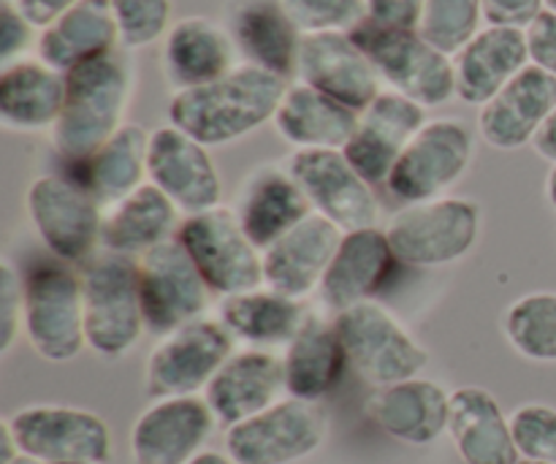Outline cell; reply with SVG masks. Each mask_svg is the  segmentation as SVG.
Segmentation results:
<instances>
[{
  "instance_id": "1",
  "label": "cell",
  "mask_w": 556,
  "mask_h": 464,
  "mask_svg": "<svg viewBox=\"0 0 556 464\" xmlns=\"http://www.w3.org/2000/svg\"><path fill=\"white\" fill-rule=\"evenodd\" d=\"M286 90L282 76L242 63L217 81L174 92L168 120L204 147H223L275 120Z\"/></svg>"
},
{
  "instance_id": "2",
  "label": "cell",
  "mask_w": 556,
  "mask_h": 464,
  "mask_svg": "<svg viewBox=\"0 0 556 464\" xmlns=\"http://www.w3.org/2000/svg\"><path fill=\"white\" fill-rule=\"evenodd\" d=\"M134 96V68L125 52L87 60L65 74V103L52 128L60 158L81 163L101 150L125 125V109Z\"/></svg>"
},
{
  "instance_id": "3",
  "label": "cell",
  "mask_w": 556,
  "mask_h": 464,
  "mask_svg": "<svg viewBox=\"0 0 556 464\" xmlns=\"http://www.w3.org/2000/svg\"><path fill=\"white\" fill-rule=\"evenodd\" d=\"M79 280L87 348L103 359H119L134 351L147 329L136 261L101 250L81 264Z\"/></svg>"
},
{
  "instance_id": "4",
  "label": "cell",
  "mask_w": 556,
  "mask_h": 464,
  "mask_svg": "<svg viewBox=\"0 0 556 464\" xmlns=\"http://www.w3.org/2000/svg\"><path fill=\"white\" fill-rule=\"evenodd\" d=\"M351 38L372 60L378 76L391 90L424 109L443 106L456 96L454 58L434 49L416 27H391L364 20L351 30Z\"/></svg>"
},
{
  "instance_id": "5",
  "label": "cell",
  "mask_w": 556,
  "mask_h": 464,
  "mask_svg": "<svg viewBox=\"0 0 556 464\" xmlns=\"http://www.w3.org/2000/svg\"><path fill=\"white\" fill-rule=\"evenodd\" d=\"M396 261L418 269L456 264L481 237V206L462 196L407 204L386 226Z\"/></svg>"
},
{
  "instance_id": "6",
  "label": "cell",
  "mask_w": 556,
  "mask_h": 464,
  "mask_svg": "<svg viewBox=\"0 0 556 464\" xmlns=\"http://www.w3.org/2000/svg\"><path fill=\"white\" fill-rule=\"evenodd\" d=\"M334 326L351 369L375 389L421 378L427 369V348L383 304H356L345 313H337Z\"/></svg>"
},
{
  "instance_id": "7",
  "label": "cell",
  "mask_w": 556,
  "mask_h": 464,
  "mask_svg": "<svg viewBox=\"0 0 556 464\" xmlns=\"http://www.w3.org/2000/svg\"><path fill=\"white\" fill-rule=\"evenodd\" d=\"M177 239L210 291L223 299L264 286V250L244 234L233 206L220 204L185 215Z\"/></svg>"
},
{
  "instance_id": "8",
  "label": "cell",
  "mask_w": 556,
  "mask_h": 464,
  "mask_svg": "<svg viewBox=\"0 0 556 464\" xmlns=\"http://www.w3.org/2000/svg\"><path fill=\"white\" fill-rule=\"evenodd\" d=\"M101 201L74 177L43 174L33 179L25 210L43 248L60 264H85L96 255L103 231Z\"/></svg>"
},
{
  "instance_id": "9",
  "label": "cell",
  "mask_w": 556,
  "mask_h": 464,
  "mask_svg": "<svg viewBox=\"0 0 556 464\" xmlns=\"http://www.w3.org/2000/svg\"><path fill=\"white\" fill-rule=\"evenodd\" d=\"M22 331L43 362L65 364L85 351V299L76 272L49 264L27 275Z\"/></svg>"
},
{
  "instance_id": "10",
  "label": "cell",
  "mask_w": 556,
  "mask_h": 464,
  "mask_svg": "<svg viewBox=\"0 0 556 464\" xmlns=\"http://www.w3.org/2000/svg\"><path fill=\"white\" fill-rule=\"evenodd\" d=\"M472 161V130L465 120H427L389 174V193L405 204L440 199L448 193Z\"/></svg>"
},
{
  "instance_id": "11",
  "label": "cell",
  "mask_w": 556,
  "mask_h": 464,
  "mask_svg": "<svg viewBox=\"0 0 556 464\" xmlns=\"http://www.w3.org/2000/svg\"><path fill=\"white\" fill-rule=\"evenodd\" d=\"M233 353V335L220 318H199L161 337L147 356L144 384L155 400L199 397Z\"/></svg>"
},
{
  "instance_id": "12",
  "label": "cell",
  "mask_w": 556,
  "mask_h": 464,
  "mask_svg": "<svg viewBox=\"0 0 556 464\" xmlns=\"http://www.w3.org/2000/svg\"><path fill=\"white\" fill-rule=\"evenodd\" d=\"M326 418L315 402H275L258 416L226 429V454L233 464H296L324 446Z\"/></svg>"
},
{
  "instance_id": "13",
  "label": "cell",
  "mask_w": 556,
  "mask_h": 464,
  "mask_svg": "<svg viewBox=\"0 0 556 464\" xmlns=\"http://www.w3.org/2000/svg\"><path fill=\"white\" fill-rule=\"evenodd\" d=\"M22 456L41 464L112 460V432L98 413L71 405H30L5 418Z\"/></svg>"
},
{
  "instance_id": "14",
  "label": "cell",
  "mask_w": 556,
  "mask_h": 464,
  "mask_svg": "<svg viewBox=\"0 0 556 464\" xmlns=\"http://www.w3.org/2000/svg\"><path fill=\"white\" fill-rule=\"evenodd\" d=\"M136 269H139L141 313L152 335L166 337L190 321L204 318L210 286L179 239H168L150 253L139 255Z\"/></svg>"
},
{
  "instance_id": "15",
  "label": "cell",
  "mask_w": 556,
  "mask_h": 464,
  "mask_svg": "<svg viewBox=\"0 0 556 464\" xmlns=\"http://www.w3.org/2000/svg\"><path fill=\"white\" fill-rule=\"evenodd\" d=\"M288 172L304 190L313 212L345 234L378 223V196L342 150H296L288 158Z\"/></svg>"
},
{
  "instance_id": "16",
  "label": "cell",
  "mask_w": 556,
  "mask_h": 464,
  "mask_svg": "<svg viewBox=\"0 0 556 464\" xmlns=\"http://www.w3.org/2000/svg\"><path fill=\"white\" fill-rule=\"evenodd\" d=\"M147 177L185 215L220 206L223 183L210 147L179 130L177 125H163L150 134Z\"/></svg>"
},
{
  "instance_id": "17",
  "label": "cell",
  "mask_w": 556,
  "mask_h": 464,
  "mask_svg": "<svg viewBox=\"0 0 556 464\" xmlns=\"http://www.w3.org/2000/svg\"><path fill=\"white\" fill-rule=\"evenodd\" d=\"M215 424L204 397H163L130 427V464H190Z\"/></svg>"
},
{
  "instance_id": "18",
  "label": "cell",
  "mask_w": 556,
  "mask_h": 464,
  "mask_svg": "<svg viewBox=\"0 0 556 464\" xmlns=\"http://www.w3.org/2000/svg\"><path fill=\"white\" fill-rule=\"evenodd\" d=\"M299 81L362 114L380 96V76L351 33L302 36Z\"/></svg>"
},
{
  "instance_id": "19",
  "label": "cell",
  "mask_w": 556,
  "mask_h": 464,
  "mask_svg": "<svg viewBox=\"0 0 556 464\" xmlns=\"http://www.w3.org/2000/svg\"><path fill=\"white\" fill-rule=\"evenodd\" d=\"M427 125V109L394 90H380V96L358 114L356 134L345 145V158L369 185L389 183L413 136Z\"/></svg>"
},
{
  "instance_id": "20",
  "label": "cell",
  "mask_w": 556,
  "mask_h": 464,
  "mask_svg": "<svg viewBox=\"0 0 556 464\" xmlns=\"http://www.w3.org/2000/svg\"><path fill=\"white\" fill-rule=\"evenodd\" d=\"M223 25L248 65L282 79L296 74L302 30L288 14L286 0H226Z\"/></svg>"
},
{
  "instance_id": "21",
  "label": "cell",
  "mask_w": 556,
  "mask_h": 464,
  "mask_svg": "<svg viewBox=\"0 0 556 464\" xmlns=\"http://www.w3.org/2000/svg\"><path fill=\"white\" fill-rule=\"evenodd\" d=\"M345 231L313 212L264 250V286L291 299L318 291Z\"/></svg>"
},
{
  "instance_id": "22",
  "label": "cell",
  "mask_w": 556,
  "mask_h": 464,
  "mask_svg": "<svg viewBox=\"0 0 556 464\" xmlns=\"http://www.w3.org/2000/svg\"><path fill=\"white\" fill-rule=\"evenodd\" d=\"M282 391H286L282 359L264 348H250L228 356V362L206 386L204 400L215 413L217 424L228 429L280 402Z\"/></svg>"
},
{
  "instance_id": "23",
  "label": "cell",
  "mask_w": 556,
  "mask_h": 464,
  "mask_svg": "<svg viewBox=\"0 0 556 464\" xmlns=\"http://www.w3.org/2000/svg\"><path fill=\"white\" fill-rule=\"evenodd\" d=\"M556 109V79L538 65H527L486 106H481L478 130L494 150H521Z\"/></svg>"
},
{
  "instance_id": "24",
  "label": "cell",
  "mask_w": 556,
  "mask_h": 464,
  "mask_svg": "<svg viewBox=\"0 0 556 464\" xmlns=\"http://www.w3.org/2000/svg\"><path fill=\"white\" fill-rule=\"evenodd\" d=\"M394 264L400 261L391 250L386 231L375 226L348 231L320 280V302L334 315L362 302H372L375 293L389 280Z\"/></svg>"
},
{
  "instance_id": "25",
  "label": "cell",
  "mask_w": 556,
  "mask_h": 464,
  "mask_svg": "<svg viewBox=\"0 0 556 464\" xmlns=\"http://www.w3.org/2000/svg\"><path fill=\"white\" fill-rule=\"evenodd\" d=\"M237 47L223 22L185 16L163 38L161 65L174 92L204 87L237 68Z\"/></svg>"
},
{
  "instance_id": "26",
  "label": "cell",
  "mask_w": 556,
  "mask_h": 464,
  "mask_svg": "<svg viewBox=\"0 0 556 464\" xmlns=\"http://www.w3.org/2000/svg\"><path fill=\"white\" fill-rule=\"evenodd\" d=\"M530 63L527 30L505 25L481 27V33L454 54L456 96L470 106H486Z\"/></svg>"
},
{
  "instance_id": "27",
  "label": "cell",
  "mask_w": 556,
  "mask_h": 464,
  "mask_svg": "<svg viewBox=\"0 0 556 464\" xmlns=\"http://www.w3.org/2000/svg\"><path fill=\"white\" fill-rule=\"evenodd\" d=\"M233 212H237L244 234L261 250H266L282 234L299 226L304 217L313 215V206L293 174L288 172V166L282 168L277 163H264L244 177Z\"/></svg>"
},
{
  "instance_id": "28",
  "label": "cell",
  "mask_w": 556,
  "mask_h": 464,
  "mask_svg": "<svg viewBox=\"0 0 556 464\" xmlns=\"http://www.w3.org/2000/svg\"><path fill=\"white\" fill-rule=\"evenodd\" d=\"M451 394L427 378H410L402 384L375 389L367 413L389 438L405 446H432L448 435Z\"/></svg>"
},
{
  "instance_id": "29",
  "label": "cell",
  "mask_w": 556,
  "mask_h": 464,
  "mask_svg": "<svg viewBox=\"0 0 556 464\" xmlns=\"http://www.w3.org/2000/svg\"><path fill=\"white\" fill-rule=\"evenodd\" d=\"M448 438L465 464H516L508 416L497 397L481 386H462L451 391Z\"/></svg>"
},
{
  "instance_id": "30",
  "label": "cell",
  "mask_w": 556,
  "mask_h": 464,
  "mask_svg": "<svg viewBox=\"0 0 556 464\" xmlns=\"http://www.w3.org/2000/svg\"><path fill=\"white\" fill-rule=\"evenodd\" d=\"M117 43L119 27L112 0H79L52 25L43 27L38 38V60L60 74H68L87 60L114 52Z\"/></svg>"
},
{
  "instance_id": "31",
  "label": "cell",
  "mask_w": 556,
  "mask_h": 464,
  "mask_svg": "<svg viewBox=\"0 0 556 464\" xmlns=\"http://www.w3.org/2000/svg\"><path fill=\"white\" fill-rule=\"evenodd\" d=\"M271 123L296 150H345L356 134L358 112L299 81L288 85Z\"/></svg>"
},
{
  "instance_id": "32",
  "label": "cell",
  "mask_w": 556,
  "mask_h": 464,
  "mask_svg": "<svg viewBox=\"0 0 556 464\" xmlns=\"http://www.w3.org/2000/svg\"><path fill=\"white\" fill-rule=\"evenodd\" d=\"M65 103V74L43 60H14L0 74V123L9 130L54 128Z\"/></svg>"
},
{
  "instance_id": "33",
  "label": "cell",
  "mask_w": 556,
  "mask_h": 464,
  "mask_svg": "<svg viewBox=\"0 0 556 464\" xmlns=\"http://www.w3.org/2000/svg\"><path fill=\"white\" fill-rule=\"evenodd\" d=\"M348 364L345 348L337 335L334 321L309 315L296 337L286 346V394L293 400L318 402L340 384Z\"/></svg>"
},
{
  "instance_id": "34",
  "label": "cell",
  "mask_w": 556,
  "mask_h": 464,
  "mask_svg": "<svg viewBox=\"0 0 556 464\" xmlns=\"http://www.w3.org/2000/svg\"><path fill=\"white\" fill-rule=\"evenodd\" d=\"M179 210L161 188L144 183L139 190L114 204L103 217L101 244L119 255H144L157 244L177 239Z\"/></svg>"
},
{
  "instance_id": "35",
  "label": "cell",
  "mask_w": 556,
  "mask_h": 464,
  "mask_svg": "<svg viewBox=\"0 0 556 464\" xmlns=\"http://www.w3.org/2000/svg\"><path fill=\"white\" fill-rule=\"evenodd\" d=\"M309 315L313 313L304 308V299H291L266 286L226 297L220 302V321L228 326V331L264 351L288 346L302 331Z\"/></svg>"
},
{
  "instance_id": "36",
  "label": "cell",
  "mask_w": 556,
  "mask_h": 464,
  "mask_svg": "<svg viewBox=\"0 0 556 464\" xmlns=\"http://www.w3.org/2000/svg\"><path fill=\"white\" fill-rule=\"evenodd\" d=\"M147 152H150V134L139 123H125L101 150L76 163L81 168L79 183L101 204H119L144 185Z\"/></svg>"
},
{
  "instance_id": "37",
  "label": "cell",
  "mask_w": 556,
  "mask_h": 464,
  "mask_svg": "<svg viewBox=\"0 0 556 464\" xmlns=\"http://www.w3.org/2000/svg\"><path fill=\"white\" fill-rule=\"evenodd\" d=\"M503 335L519 356L556 364V291L516 299L503 315Z\"/></svg>"
},
{
  "instance_id": "38",
  "label": "cell",
  "mask_w": 556,
  "mask_h": 464,
  "mask_svg": "<svg viewBox=\"0 0 556 464\" xmlns=\"http://www.w3.org/2000/svg\"><path fill=\"white\" fill-rule=\"evenodd\" d=\"M483 0H424L421 20L416 30L440 49L454 58L481 33Z\"/></svg>"
},
{
  "instance_id": "39",
  "label": "cell",
  "mask_w": 556,
  "mask_h": 464,
  "mask_svg": "<svg viewBox=\"0 0 556 464\" xmlns=\"http://www.w3.org/2000/svg\"><path fill=\"white\" fill-rule=\"evenodd\" d=\"M519 460L556 464V407L527 402L508 416Z\"/></svg>"
},
{
  "instance_id": "40",
  "label": "cell",
  "mask_w": 556,
  "mask_h": 464,
  "mask_svg": "<svg viewBox=\"0 0 556 464\" xmlns=\"http://www.w3.org/2000/svg\"><path fill=\"white\" fill-rule=\"evenodd\" d=\"M119 47L144 49L168 33L172 0H112Z\"/></svg>"
},
{
  "instance_id": "41",
  "label": "cell",
  "mask_w": 556,
  "mask_h": 464,
  "mask_svg": "<svg viewBox=\"0 0 556 464\" xmlns=\"http://www.w3.org/2000/svg\"><path fill=\"white\" fill-rule=\"evenodd\" d=\"M286 9L302 36L351 33L369 16L367 0H286Z\"/></svg>"
},
{
  "instance_id": "42",
  "label": "cell",
  "mask_w": 556,
  "mask_h": 464,
  "mask_svg": "<svg viewBox=\"0 0 556 464\" xmlns=\"http://www.w3.org/2000/svg\"><path fill=\"white\" fill-rule=\"evenodd\" d=\"M22 324H25V283L11 259H3L0 264V353H9L14 348L16 337L22 335Z\"/></svg>"
},
{
  "instance_id": "43",
  "label": "cell",
  "mask_w": 556,
  "mask_h": 464,
  "mask_svg": "<svg viewBox=\"0 0 556 464\" xmlns=\"http://www.w3.org/2000/svg\"><path fill=\"white\" fill-rule=\"evenodd\" d=\"M30 38V22L22 16V11L11 0H3V5H0V60H3V65L14 63L16 54H22L27 49Z\"/></svg>"
},
{
  "instance_id": "44",
  "label": "cell",
  "mask_w": 556,
  "mask_h": 464,
  "mask_svg": "<svg viewBox=\"0 0 556 464\" xmlns=\"http://www.w3.org/2000/svg\"><path fill=\"white\" fill-rule=\"evenodd\" d=\"M546 11L543 0H483V20L486 25L527 27Z\"/></svg>"
},
{
  "instance_id": "45",
  "label": "cell",
  "mask_w": 556,
  "mask_h": 464,
  "mask_svg": "<svg viewBox=\"0 0 556 464\" xmlns=\"http://www.w3.org/2000/svg\"><path fill=\"white\" fill-rule=\"evenodd\" d=\"M527 43H530L532 65H538V68H543L556 79V14L543 11L527 27Z\"/></svg>"
},
{
  "instance_id": "46",
  "label": "cell",
  "mask_w": 556,
  "mask_h": 464,
  "mask_svg": "<svg viewBox=\"0 0 556 464\" xmlns=\"http://www.w3.org/2000/svg\"><path fill=\"white\" fill-rule=\"evenodd\" d=\"M424 0H367L369 20L391 27H418Z\"/></svg>"
},
{
  "instance_id": "47",
  "label": "cell",
  "mask_w": 556,
  "mask_h": 464,
  "mask_svg": "<svg viewBox=\"0 0 556 464\" xmlns=\"http://www.w3.org/2000/svg\"><path fill=\"white\" fill-rule=\"evenodd\" d=\"M11 3L22 11V16H25L33 27H41L43 30V27L52 25L58 16H63L71 5L79 3V0H11Z\"/></svg>"
},
{
  "instance_id": "48",
  "label": "cell",
  "mask_w": 556,
  "mask_h": 464,
  "mask_svg": "<svg viewBox=\"0 0 556 464\" xmlns=\"http://www.w3.org/2000/svg\"><path fill=\"white\" fill-rule=\"evenodd\" d=\"M532 150H535L543 161L556 163V109L548 114V120L543 123V128L538 130V136L532 139Z\"/></svg>"
},
{
  "instance_id": "49",
  "label": "cell",
  "mask_w": 556,
  "mask_h": 464,
  "mask_svg": "<svg viewBox=\"0 0 556 464\" xmlns=\"http://www.w3.org/2000/svg\"><path fill=\"white\" fill-rule=\"evenodd\" d=\"M20 446H16L14 435H11L9 424H0V464H11L14 460H20Z\"/></svg>"
},
{
  "instance_id": "50",
  "label": "cell",
  "mask_w": 556,
  "mask_h": 464,
  "mask_svg": "<svg viewBox=\"0 0 556 464\" xmlns=\"http://www.w3.org/2000/svg\"><path fill=\"white\" fill-rule=\"evenodd\" d=\"M190 464H233L228 454H217V451H201Z\"/></svg>"
},
{
  "instance_id": "51",
  "label": "cell",
  "mask_w": 556,
  "mask_h": 464,
  "mask_svg": "<svg viewBox=\"0 0 556 464\" xmlns=\"http://www.w3.org/2000/svg\"><path fill=\"white\" fill-rule=\"evenodd\" d=\"M546 199H548V204H552V210L556 212V163L546 177Z\"/></svg>"
},
{
  "instance_id": "52",
  "label": "cell",
  "mask_w": 556,
  "mask_h": 464,
  "mask_svg": "<svg viewBox=\"0 0 556 464\" xmlns=\"http://www.w3.org/2000/svg\"><path fill=\"white\" fill-rule=\"evenodd\" d=\"M11 464H41V462H36V460H30V456H20V460H14Z\"/></svg>"
},
{
  "instance_id": "53",
  "label": "cell",
  "mask_w": 556,
  "mask_h": 464,
  "mask_svg": "<svg viewBox=\"0 0 556 464\" xmlns=\"http://www.w3.org/2000/svg\"><path fill=\"white\" fill-rule=\"evenodd\" d=\"M546 3V11H552V14H556V0H543Z\"/></svg>"
},
{
  "instance_id": "54",
  "label": "cell",
  "mask_w": 556,
  "mask_h": 464,
  "mask_svg": "<svg viewBox=\"0 0 556 464\" xmlns=\"http://www.w3.org/2000/svg\"><path fill=\"white\" fill-rule=\"evenodd\" d=\"M516 464H548V462H530V460H519Z\"/></svg>"
},
{
  "instance_id": "55",
  "label": "cell",
  "mask_w": 556,
  "mask_h": 464,
  "mask_svg": "<svg viewBox=\"0 0 556 464\" xmlns=\"http://www.w3.org/2000/svg\"><path fill=\"white\" fill-rule=\"evenodd\" d=\"M58 464H92V462H58Z\"/></svg>"
}]
</instances>
